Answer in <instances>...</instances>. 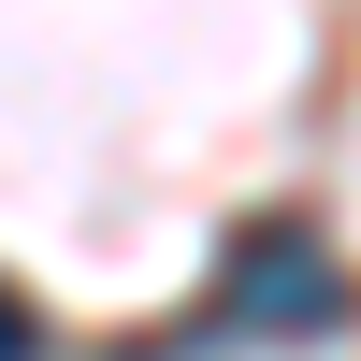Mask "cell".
<instances>
[{"label":"cell","instance_id":"6da1fadb","mask_svg":"<svg viewBox=\"0 0 361 361\" xmlns=\"http://www.w3.org/2000/svg\"><path fill=\"white\" fill-rule=\"evenodd\" d=\"M217 318L246 347H318V333H361V260L333 246L318 217H246L217 260Z\"/></svg>","mask_w":361,"mask_h":361},{"label":"cell","instance_id":"7a4b0ae2","mask_svg":"<svg viewBox=\"0 0 361 361\" xmlns=\"http://www.w3.org/2000/svg\"><path fill=\"white\" fill-rule=\"evenodd\" d=\"M0 361H44V304H29L15 275H0Z\"/></svg>","mask_w":361,"mask_h":361}]
</instances>
